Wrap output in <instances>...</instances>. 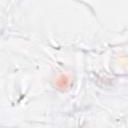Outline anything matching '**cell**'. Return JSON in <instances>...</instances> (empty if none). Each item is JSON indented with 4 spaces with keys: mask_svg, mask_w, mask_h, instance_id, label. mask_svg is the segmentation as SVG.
Wrapping results in <instances>:
<instances>
[{
    "mask_svg": "<svg viewBox=\"0 0 128 128\" xmlns=\"http://www.w3.org/2000/svg\"><path fill=\"white\" fill-rule=\"evenodd\" d=\"M70 84V79L67 75H60L57 79H56V85L57 87H59L60 89H65L69 86Z\"/></svg>",
    "mask_w": 128,
    "mask_h": 128,
    "instance_id": "6da1fadb",
    "label": "cell"
}]
</instances>
